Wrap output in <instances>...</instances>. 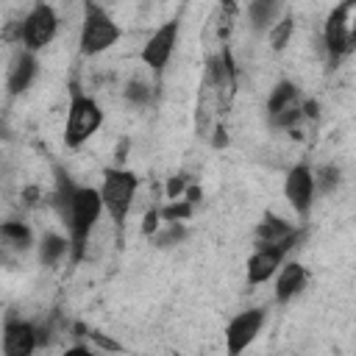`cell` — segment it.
<instances>
[{
  "label": "cell",
  "mask_w": 356,
  "mask_h": 356,
  "mask_svg": "<svg viewBox=\"0 0 356 356\" xmlns=\"http://www.w3.org/2000/svg\"><path fill=\"white\" fill-rule=\"evenodd\" d=\"M100 192L95 189H75L72 195V206H70V231H72V259L78 261L83 256V245H86V236L92 231V225L97 222V214H100Z\"/></svg>",
  "instance_id": "obj_1"
},
{
  "label": "cell",
  "mask_w": 356,
  "mask_h": 356,
  "mask_svg": "<svg viewBox=\"0 0 356 356\" xmlns=\"http://www.w3.org/2000/svg\"><path fill=\"white\" fill-rule=\"evenodd\" d=\"M100 120H103V114H100L97 103H95L92 97H83V95L72 86V106H70L67 134H64L67 145H70V147H78L83 139H89V136L100 128Z\"/></svg>",
  "instance_id": "obj_2"
},
{
  "label": "cell",
  "mask_w": 356,
  "mask_h": 356,
  "mask_svg": "<svg viewBox=\"0 0 356 356\" xmlns=\"http://www.w3.org/2000/svg\"><path fill=\"white\" fill-rule=\"evenodd\" d=\"M117 39H120V28L111 22V17L100 6H86L83 31H81V50L86 56H92V53L106 50Z\"/></svg>",
  "instance_id": "obj_3"
},
{
  "label": "cell",
  "mask_w": 356,
  "mask_h": 356,
  "mask_svg": "<svg viewBox=\"0 0 356 356\" xmlns=\"http://www.w3.org/2000/svg\"><path fill=\"white\" fill-rule=\"evenodd\" d=\"M134 189H136V178L131 172H122V170H106V181H103V192H100V200L106 203L108 214L114 217V222H122L128 206H131V197H134Z\"/></svg>",
  "instance_id": "obj_4"
},
{
  "label": "cell",
  "mask_w": 356,
  "mask_h": 356,
  "mask_svg": "<svg viewBox=\"0 0 356 356\" xmlns=\"http://www.w3.org/2000/svg\"><path fill=\"white\" fill-rule=\"evenodd\" d=\"M353 11V3H342L331 11L328 22H325V44L331 58H339L342 53H348L353 47V31L348 28V14Z\"/></svg>",
  "instance_id": "obj_5"
},
{
  "label": "cell",
  "mask_w": 356,
  "mask_h": 356,
  "mask_svg": "<svg viewBox=\"0 0 356 356\" xmlns=\"http://www.w3.org/2000/svg\"><path fill=\"white\" fill-rule=\"evenodd\" d=\"M267 111H270L273 125H278V128H289V125H295V122H298V117H300L298 89H295L292 83H278V86H275V92L270 95Z\"/></svg>",
  "instance_id": "obj_6"
},
{
  "label": "cell",
  "mask_w": 356,
  "mask_h": 356,
  "mask_svg": "<svg viewBox=\"0 0 356 356\" xmlns=\"http://www.w3.org/2000/svg\"><path fill=\"white\" fill-rule=\"evenodd\" d=\"M261 320H264V314H261L259 309H250V312H242L239 317H234V323H231L228 331H225L228 356H239V353L253 342V337H256L259 328H261Z\"/></svg>",
  "instance_id": "obj_7"
},
{
  "label": "cell",
  "mask_w": 356,
  "mask_h": 356,
  "mask_svg": "<svg viewBox=\"0 0 356 356\" xmlns=\"http://www.w3.org/2000/svg\"><path fill=\"white\" fill-rule=\"evenodd\" d=\"M53 33H56V14H53V8H50V6H36V8L28 14L25 25H22V39H25V44H28L31 50L44 47V44L53 39Z\"/></svg>",
  "instance_id": "obj_8"
},
{
  "label": "cell",
  "mask_w": 356,
  "mask_h": 356,
  "mask_svg": "<svg viewBox=\"0 0 356 356\" xmlns=\"http://www.w3.org/2000/svg\"><path fill=\"white\" fill-rule=\"evenodd\" d=\"M175 36H178V22L161 25V28L147 39V44H145V50H142V61H145L147 67H153V70H161V67L167 64L170 53H172Z\"/></svg>",
  "instance_id": "obj_9"
},
{
  "label": "cell",
  "mask_w": 356,
  "mask_h": 356,
  "mask_svg": "<svg viewBox=\"0 0 356 356\" xmlns=\"http://www.w3.org/2000/svg\"><path fill=\"white\" fill-rule=\"evenodd\" d=\"M256 234H259V248H273V250H281V253H286L292 248L295 236H298L289 222H284V220H278L273 214H267L261 220Z\"/></svg>",
  "instance_id": "obj_10"
},
{
  "label": "cell",
  "mask_w": 356,
  "mask_h": 356,
  "mask_svg": "<svg viewBox=\"0 0 356 356\" xmlns=\"http://www.w3.org/2000/svg\"><path fill=\"white\" fill-rule=\"evenodd\" d=\"M312 189H314V178H312V172L303 164H298L295 170H289V175H286V197H289V203L295 206L298 214H306L309 211Z\"/></svg>",
  "instance_id": "obj_11"
},
{
  "label": "cell",
  "mask_w": 356,
  "mask_h": 356,
  "mask_svg": "<svg viewBox=\"0 0 356 356\" xmlns=\"http://www.w3.org/2000/svg\"><path fill=\"white\" fill-rule=\"evenodd\" d=\"M36 331L28 323H8L3 334V350L6 356H31L36 348Z\"/></svg>",
  "instance_id": "obj_12"
},
{
  "label": "cell",
  "mask_w": 356,
  "mask_h": 356,
  "mask_svg": "<svg viewBox=\"0 0 356 356\" xmlns=\"http://www.w3.org/2000/svg\"><path fill=\"white\" fill-rule=\"evenodd\" d=\"M234 3H222L214 8V14L209 17V28H206V42L209 44H217L220 50H225V36L231 31V22H234Z\"/></svg>",
  "instance_id": "obj_13"
},
{
  "label": "cell",
  "mask_w": 356,
  "mask_h": 356,
  "mask_svg": "<svg viewBox=\"0 0 356 356\" xmlns=\"http://www.w3.org/2000/svg\"><path fill=\"white\" fill-rule=\"evenodd\" d=\"M281 259H284V253H281V250L259 248V250L250 256V261H248V278H250L253 284L267 281V278L273 275V270L278 267V261H281Z\"/></svg>",
  "instance_id": "obj_14"
},
{
  "label": "cell",
  "mask_w": 356,
  "mask_h": 356,
  "mask_svg": "<svg viewBox=\"0 0 356 356\" xmlns=\"http://www.w3.org/2000/svg\"><path fill=\"white\" fill-rule=\"evenodd\" d=\"M303 281H306V270L300 267V264H289V267H284V273H281V278H278V300H289L300 286H303Z\"/></svg>",
  "instance_id": "obj_15"
},
{
  "label": "cell",
  "mask_w": 356,
  "mask_h": 356,
  "mask_svg": "<svg viewBox=\"0 0 356 356\" xmlns=\"http://www.w3.org/2000/svg\"><path fill=\"white\" fill-rule=\"evenodd\" d=\"M33 72H36V61H33L31 56H19V58L14 61V70H11V78H8V89H11L14 95L22 92V89L31 83Z\"/></svg>",
  "instance_id": "obj_16"
},
{
  "label": "cell",
  "mask_w": 356,
  "mask_h": 356,
  "mask_svg": "<svg viewBox=\"0 0 356 356\" xmlns=\"http://www.w3.org/2000/svg\"><path fill=\"white\" fill-rule=\"evenodd\" d=\"M64 250H67V242H64L61 236L50 234V236H44V242H42V261H44V264H56Z\"/></svg>",
  "instance_id": "obj_17"
},
{
  "label": "cell",
  "mask_w": 356,
  "mask_h": 356,
  "mask_svg": "<svg viewBox=\"0 0 356 356\" xmlns=\"http://www.w3.org/2000/svg\"><path fill=\"white\" fill-rule=\"evenodd\" d=\"M0 236H6V239H8L11 245H17V248H25V245L31 242L28 228L19 225V222H3V225H0Z\"/></svg>",
  "instance_id": "obj_18"
},
{
  "label": "cell",
  "mask_w": 356,
  "mask_h": 356,
  "mask_svg": "<svg viewBox=\"0 0 356 356\" xmlns=\"http://www.w3.org/2000/svg\"><path fill=\"white\" fill-rule=\"evenodd\" d=\"M292 36V17H286V19H281L275 28H273V33H270V42H273V47L275 50H281L284 44H286V39Z\"/></svg>",
  "instance_id": "obj_19"
},
{
  "label": "cell",
  "mask_w": 356,
  "mask_h": 356,
  "mask_svg": "<svg viewBox=\"0 0 356 356\" xmlns=\"http://www.w3.org/2000/svg\"><path fill=\"white\" fill-rule=\"evenodd\" d=\"M189 214H192V203H172V206H167V209L161 211V217L170 220V222H175V220H186Z\"/></svg>",
  "instance_id": "obj_20"
},
{
  "label": "cell",
  "mask_w": 356,
  "mask_h": 356,
  "mask_svg": "<svg viewBox=\"0 0 356 356\" xmlns=\"http://www.w3.org/2000/svg\"><path fill=\"white\" fill-rule=\"evenodd\" d=\"M273 11H275V3H253V6H250V17H253V22H256L259 28L270 19Z\"/></svg>",
  "instance_id": "obj_21"
},
{
  "label": "cell",
  "mask_w": 356,
  "mask_h": 356,
  "mask_svg": "<svg viewBox=\"0 0 356 356\" xmlns=\"http://www.w3.org/2000/svg\"><path fill=\"white\" fill-rule=\"evenodd\" d=\"M337 167H323L320 170V189H331L334 184H337Z\"/></svg>",
  "instance_id": "obj_22"
},
{
  "label": "cell",
  "mask_w": 356,
  "mask_h": 356,
  "mask_svg": "<svg viewBox=\"0 0 356 356\" xmlns=\"http://www.w3.org/2000/svg\"><path fill=\"white\" fill-rule=\"evenodd\" d=\"M125 95H128L131 100H136V103H142V100H147V97H150V92H147V86H142V83H131Z\"/></svg>",
  "instance_id": "obj_23"
},
{
  "label": "cell",
  "mask_w": 356,
  "mask_h": 356,
  "mask_svg": "<svg viewBox=\"0 0 356 356\" xmlns=\"http://www.w3.org/2000/svg\"><path fill=\"white\" fill-rule=\"evenodd\" d=\"M184 186H186L184 175H175V178L167 184V195H170V197H175V195H181V192H184Z\"/></svg>",
  "instance_id": "obj_24"
},
{
  "label": "cell",
  "mask_w": 356,
  "mask_h": 356,
  "mask_svg": "<svg viewBox=\"0 0 356 356\" xmlns=\"http://www.w3.org/2000/svg\"><path fill=\"white\" fill-rule=\"evenodd\" d=\"M159 217H161L159 211H147V217H145V225H142V228H145V234H153V231L159 228Z\"/></svg>",
  "instance_id": "obj_25"
},
{
  "label": "cell",
  "mask_w": 356,
  "mask_h": 356,
  "mask_svg": "<svg viewBox=\"0 0 356 356\" xmlns=\"http://www.w3.org/2000/svg\"><path fill=\"white\" fill-rule=\"evenodd\" d=\"M181 236H184V231L175 225V228H170L164 236H159V242H161V245H167V242H175V239H181Z\"/></svg>",
  "instance_id": "obj_26"
},
{
  "label": "cell",
  "mask_w": 356,
  "mask_h": 356,
  "mask_svg": "<svg viewBox=\"0 0 356 356\" xmlns=\"http://www.w3.org/2000/svg\"><path fill=\"white\" fill-rule=\"evenodd\" d=\"M92 339H97L103 348H108V350H117V342H111V339H106V337H100V334H95L92 331Z\"/></svg>",
  "instance_id": "obj_27"
},
{
  "label": "cell",
  "mask_w": 356,
  "mask_h": 356,
  "mask_svg": "<svg viewBox=\"0 0 356 356\" xmlns=\"http://www.w3.org/2000/svg\"><path fill=\"white\" fill-rule=\"evenodd\" d=\"M36 197H39V192L31 186V189H25V203H36Z\"/></svg>",
  "instance_id": "obj_28"
},
{
  "label": "cell",
  "mask_w": 356,
  "mask_h": 356,
  "mask_svg": "<svg viewBox=\"0 0 356 356\" xmlns=\"http://www.w3.org/2000/svg\"><path fill=\"white\" fill-rule=\"evenodd\" d=\"M186 197H189V200H186V203H195V200H197V197H200V189H197V186H192V189H189V192H186Z\"/></svg>",
  "instance_id": "obj_29"
},
{
  "label": "cell",
  "mask_w": 356,
  "mask_h": 356,
  "mask_svg": "<svg viewBox=\"0 0 356 356\" xmlns=\"http://www.w3.org/2000/svg\"><path fill=\"white\" fill-rule=\"evenodd\" d=\"M64 356H92L89 350H83V348H72V350H67Z\"/></svg>",
  "instance_id": "obj_30"
},
{
  "label": "cell",
  "mask_w": 356,
  "mask_h": 356,
  "mask_svg": "<svg viewBox=\"0 0 356 356\" xmlns=\"http://www.w3.org/2000/svg\"><path fill=\"white\" fill-rule=\"evenodd\" d=\"M0 136H6V128H3V122H0Z\"/></svg>",
  "instance_id": "obj_31"
}]
</instances>
